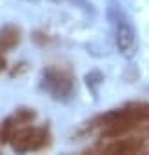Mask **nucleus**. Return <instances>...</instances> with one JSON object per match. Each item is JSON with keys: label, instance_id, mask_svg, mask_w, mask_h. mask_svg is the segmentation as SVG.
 I'll return each instance as SVG.
<instances>
[{"label": "nucleus", "instance_id": "obj_1", "mask_svg": "<svg viewBox=\"0 0 149 155\" xmlns=\"http://www.w3.org/2000/svg\"><path fill=\"white\" fill-rule=\"evenodd\" d=\"M42 88L53 99L67 102L74 95V77L67 68L47 66L42 71Z\"/></svg>", "mask_w": 149, "mask_h": 155}, {"label": "nucleus", "instance_id": "obj_2", "mask_svg": "<svg viewBox=\"0 0 149 155\" xmlns=\"http://www.w3.org/2000/svg\"><path fill=\"white\" fill-rule=\"evenodd\" d=\"M49 130L47 128H24V130H15L11 137V148L18 153L24 151H33V150H42L49 144Z\"/></svg>", "mask_w": 149, "mask_h": 155}, {"label": "nucleus", "instance_id": "obj_3", "mask_svg": "<svg viewBox=\"0 0 149 155\" xmlns=\"http://www.w3.org/2000/svg\"><path fill=\"white\" fill-rule=\"evenodd\" d=\"M35 117H36V113H35L33 108H20V110H17L13 115H9L6 120L0 122V142L2 144L11 142V137H13L15 130L20 124H29Z\"/></svg>", "mask_w": 149, "mask_h": 155}, {"label": "nucleus", "instance_id": "obj_4", "mask_svg": "<svg viewBox=\"0 0 149 155\" xmlns=\"http://www.w3.org/2000/svg\"><path fill=\"white\" fill-rule=\"evenodd\" d=\"M115 42L116 48L122 55L131 57L135 53L136 48V37H135V29L131 28V24L127 20H116V28H115Z\"/></svg>", "mask_w": 149, "mask_h": 155}, {"label": "nucleus", "instance_id": "obj_5", "mask_svg": "<svg viewBox=\"0 0 149 155\" xmlns=\"http://www.w3.org/2000/svg\"><path fill=\"white\" fill-rule=\"evenodd\" d=\"M145 148V139L144 137H118L113 139V142L106 144L102 148L104 153H140Z\"/></svg>", "mask_w": 149, "mask_h": 155}, {"label": "nucleus", "instance_id": "obj_6", "mask_svg": "<svg viewBox=\"0 0 149 155\" xmlns=\"http://www.w3.org/2000/svg\"><path fill=\"white\" fill-rule=\"evenodd\" d=\"M20 40H22V31L18 26L8 24L4 28H0V55L17 48Z\"/></svg>", "mask_w": 149, "mask_h": 155}, {"label": "nucleus", "instance_id": "obj_7", "mask_svg": "<svg viewBox=\"0 0 149 155\" xmlns=\"http://www.w3.org/2000/svg\"><path fill=\"white\" fill-rule=\"evenodd\" d=\"M86 81H87V86H89V84L98 86V84L102 82V75H100L98 71H93V73H89V75L86 77Z\"/></svg>", "mask_w": 149, "mask_h": 155}, {"label": "nucleus", "instance_id": "obj_8", "mask_svg": "<svg viewBox=\"0 0 149 155\" xmlns=\"http://www.w3.org/2000/svg\"><path fill=\"white\" fill-rule=\"evenodd\" d=\"M4 68H6V60H4V57H2V55H0V71H2Z\"/></svg>", "mask_w": 149, "mask_h": 155}, {"label": "nucleus", "instance_id": "obj_9", "mask_svg": "<svg viewBox=\"0 0 149 155\" xmlns=\"http://www.w3.org/2000/svg\"><path fill=\"white\" fill-rule=\"evenodd\" d=\"M27 2H35V0H27Z\"/></svg>", "mask_w": 149, "mask_h": 155}]
</instances>
